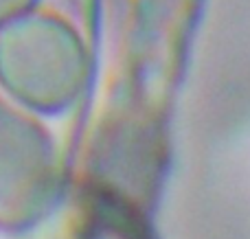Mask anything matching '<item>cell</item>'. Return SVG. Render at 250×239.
Returning <instances> with one entry per match:
<instances>
[{"mask_svg":"<svg viewBox=\"0 0 250 239\" xmlns=\"http://www.w3.org/2000/svg\"><path fill=\"white\" fill-rule=\"evenodd\" d=\"M51 182L46 147L33 130L0 112V215L20 218L44 200Z\"/></svg>","mask_w":250,"mask_h":239,"instance_id":"6da1fadb","label":"cell"}]
</instances>
